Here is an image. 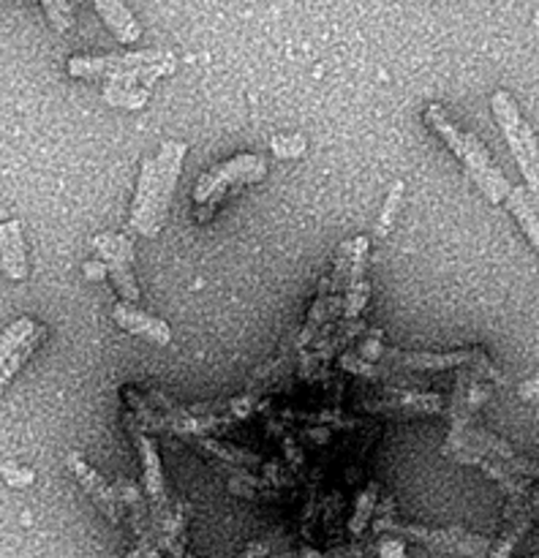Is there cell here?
Listing matches in <instances>:
<instances>
[{
    "mask_svg": "<svg viewBox=\"0 0 539 558\" xmlns=\"http://www.w3.org/2000/svg\"><path fill=\"white\" fill-rule=\"evenodd\" d=\"M185 156H188V145L169 140L163 142L156 158L142 161L139 183L131 202V229L142 238H156L161 232Z\"/></svg>",
    "mask_w": 539,
    "mask_h": 558,
    "instance_id": "cell-1",
    "label": "cell"
},
{
    "mask_svg": "<svg viewBox=\"0 0 539 558\" xmlns=\"http://www.w3.org/2000/svg\"><path fill=\"white\" fill-rule=\"evenodd\" d=\"M425 123L444 140V145L450 147L452 153H455V158L463 163L468 178L477 183V189L482 191L485 199L493 202V205L506 199V194L512 191V183L501 174V169L490 161L488 147H485L477 136L457 129L441 104H430V107L425 109Z\"/></svg>",
    "mask_w": 539,
    "mask_h": 558,
    "instance_id": "cell-2",
    "label": "cell"
},
{
    "mask_svg": "<svg viewBox=\"0 0 539 558\" xmlns=\"http://www.w3.org/2000/svg\"><path fill=\"white\" fill-rule=\"evenodd\" d=\"M174 54L167 49H147V52L128 54H74L69 60V74L76 80H103L109 85H134L150 87L158 76L172 74Z\"/></svg>",
    "mask_w": 539,
    "mask_h": 558,
    "instance_id": "cell-3",
    "label": "cell"
},
{
    "mask_svg": "<svg viewBox=\"0 0 539 558\" xmlns=\"http://www.w3.org/2000/svg\"><path fill=\"white\" fill-rule=\"evenodd\" d=\"M379 518L373 521V532L384 534H401V537L412 539V543L425 545L439 554H457L466 558H488L490 556V539L479 537V534L463 532V529H428L417 526V523H401L395 518V505L390 496L379 501Z\"/></svg>",
    "mask_w": 539,
    "mask_h": 558,
    "instance_id": "cell-4",
    "label": "cell"
},
{
    "mask_svg": "<svg viewBox=\"0 0 539 558\" xmlns=\"http://www.w3.org/2000/svg\"><path fill=\"white\" fill-rule=\"evenodd\" d=\"M490 109H493L495 120H499L504 140L510 145L512 156H515L517 167H520L523 178H526V191L539 202V145L537 134L531 125L520 118L515 98L506 90H495L490 98Z\"/></svg>",
    "mask_w": 539,
    "mask_h": 558,
    "instance_id": "cell-5",
    "label": "cell"
},
{
    "mask_svg": "<svg viewBox=\"0 0 539 558\" xmlns=\"http://www.w3.org/2000/svg\"><path fill=\"white\" fill-rule=\"evenodd\" d=\"M267 174V161L261 156H234L229 161L218 163V167L207 169L199 180H196L194 189V202L199 207L207 205V210L199 213V221H207V213L216 210L218 202L229 194L232 189H240V185L259 183Z\"/></svg>",
    "mask_w": 539,
    "mask_h": 558,
    "instance_id": "cell-6",
    "label": "cell"
},
{
    "mask_svg": "<svg viewBox=\"0 0 539 558\" xmlns=\"http://www.w3.org/2000/svg\"><path fill=\"white\" fill-rule=\"evenodd\" d=\"M381 360L392 371H417V374H436V371H457L471 368L477 376L501 379L499 371L488 360L482 349H457L450 354H428V352H401V349H384Z\"/></svg>",
    "mask_w": 539,
    "mask_h": 558,
    "instance_id": "cell-7",
    "label": "cell"
},
{
    "mask_svg": "<svg viewBox=\"0 0 539 558\" xmlns=\"http://www.w3.org/2000/svg\"><path fill=\"white\" fill-rule=\"evenodd\" d=\"M93 251H96L98 262L107 265L109 278H112L114 289L120 292L123 303H139L142 292L139 283H136L134 276V240L128 234H118V232H107L93 238Z\"/></svg>",
    "mask_w": 539,
    "mask_h": 558,
    "instance_id": "cell-8",
    "label": "cell"
},
{
    "mask_svg": "<svg viewBox=\"0 0 539 558\" xmlns=\"http://www.w3.org/2000/svg\"><path fill=\"white\" fill-rule=\"evenodd\" d=\"M65 466H69V472L74 474V480L79 483V488L85 490L87 499H90L93 505L107 515V521L112 523V526H118V523L123 521V507H120L112 485L103 483L101 474H98L96 469L79 456V452H69V456H65Z\"/></svg>",
    "mask_w": 539,
    "mask_h": 558,
    "instance_id": "cell-9",
    "label": "cell"
},
{
    "mask_svg": "<svg viewBox=\"0 0 539 558\" xmlns=\"http://www.w3.org/2000/svg\"><path fill=\"white\" fill-rule=\"evenodd\" d=\"M390 401H359V409L373 414H441L444 409V398L439 392H414V390H397V387H384Z\"/></svg>",
    "mask_w": 539,
    "mask_h": 558,
    "instance_id": "cell-10",
    "label": "cell"
},
{
    "mask_svg": "<svg viewBox=\"0 0 539 558\" xmlns=\"http://www.w3.org/2000/svg\"><path fill=\"white\" fill-rule=\"evenodd\" d=\"M112 319L120 330L131 332V336L147 338V341L156 343V347H167V343L172 341V330H169L167 322L158 319V316L145 314V311L136 308V305H131V303L114 305Z\"/></svg>",
    "mask_w": 539,
    "mask_h": 558,
    "instance_id": "cell-11",
    "label": "cell"
},
{
    "mask_svg": "<svg viewBox=\"0 0 539 558\" xmlns=\"http://www.w3.org/2000/svg\"><path fill=\"white\" fill-rule=\"evenodd\" d=\"M0 270L9 281H25L30 267H27L25 238H22V223L16 218L0 223Z\"/></svg>",
    "mask_w": 539,
    "mask_h": 558,
    "instance_id": "cell-12",
    "label": "cell"
},
{
    "mask_svg": "<svg viewBox=\"0 0 539 558\" xmlns=\"http://www.w3.org/2000/svg\"><path fill=\"white\" fill-rule=\"evenodd\" d=\"M96 11L120 44H134L142 38L139 22L123 0H96Z\"/></svg>",
    "mask_w": 539,
    "mask_h": 558,
    "instance_id": "cell-13",
    "label": "cell"
},
{
    "mask_svg": "<svg viewBox=\"0 0 539 558\" xmlns=\"http://www.w3.org/2000/svg\"><path fill=\"white\" fill-rule=\"evenodd\" d=\"M504 202H506V210L517 218V223H520L526 238L531 240V245L539 254V216L537 210H534V199L526 191V185H512V191L506 194Z\"/></svg>",
    "mask_w": 539,
    "mask_h": 558,
    "instance_id": "cell-14",
    "label": "cell"
},
{
    "mask_svg": "<svg viewBox=\"0 0 539 558\" xmlns=\"http://www.w3.org/2000/svg\"><path fill=\"white\" fill-rule=\"evenodd\" d=\"M47 336H49V332H47V327H44V325H38L36 330H33L30 336H27L25 341H22L20 347L14 349V352H11V357L5 360L3 365H0V392H3L5 387H9V381L14 379L16 374H20V368H22V365H25L27 360H30L33 354H36V349L41 347L44 341H47Z\"/></svg>",
    "mask_w": 539,
    "mask_h": 558,
    "instance_id": "cell-15",
    "label": "cell"
},
{
    "mask_svg": "<svg viewBox=\"0 0 539 558\" xmlns=\"http://www.w3.org/2000/svg\"><path fill=\"white\" fill-rule=\"evenodd\" d=\"M379 496H381L379 483H370L368 488H365L363 494H359L357 507H354V515H352V521H348V532H352L354 539L363 537L365 526H368V523H370V515H373L376 505H379Z\"/></svg>",
    "mask_w": 539,
    "mask_h": 558,
    "instance_id": "cell-16",
    "label": "cell"
},
{
    "mask_svg": "<svg viewBox=\"0 0 539 558\" xmlns=\"http://www.w3.org/2000/svg\"><path fill=\"white\" fill-rule=\"evenodd\" d=\"M103 98L112 107H123V109H142L150 98V90L147 87H134V85H103Z\"/></svg>",
    "mask_w": 539,
    "mask_h": 558,
    "instance_id": "cell-17",
    "label": "cell"
},
{
    "mask_svg": "<svg viewBox=\"0 0 539 558\" xmlns=\"http://www.w3.org/2000/svg\"><path fill=\"white\" fill-rule=\"evenodd\" d=\"M38 327V322L27 319V316H22V319L11 322L9 327H5L3 332H0V365L5 363V360L11 357V352H14L16 347H20L22 341H25L27 336H30L33 330Z\"/></svg>",
    "mask_w": 539,
    "mask_h": 558,
    "instance_id": "cell-18",
    "label": "cell"
},
{
    "mask_svg": "<svg viewBox=\"0 0 539 558\" xmlns=\"http://www.w3.org/2000/svg\"><path fill=\"white\" fill-rule=\"evenodd\" d=\"M401 194H403V183L401 180H395L390 189V194H387V202H384V210H381L379 221H376V238L384 240L387 234H390L392 223H395L397 218V210H401Z\"/></svg>",
    "mask_w": 539,
    "mask_h": 558,
    "instance_id": "cell-19",
    "label": "cell"
},
{
    "mask_svg": "<svg viewBox=\"0 0 539 558\" xmlns=\"http://www.w3.org/2000/svg\"><path fill=\"white\" fill-rule=\"evenodd\" d=\"M41 9L47 14L49 25L58 33H69L74 27V9L71 0H41Z\"/></svg>",
    "mask_w": 539,
    "mask_h": 558,
    "instance_id": "cell-20",
    "label": "cell"
},
{
    "mask_svg": "<svg viewBox=\"0 0 539 558\" xmlns=\"http://www.w3.org/2000/svg\"><path fill=\"white\" fill-rule=\"evenodd\" d=\"M199 447H205V450L212 452V456L223 458V461L240 463V466H259L261 463V458L254 456V452L237 450V447L221 445V441H199Z\"/></svg>",
    "mask_w": 539,
    "mask_h": 558,
    "instance_id": "cell-21",
    "label": "cell"
},
{
    "mask_svg": "<svg viewBox=\"0 0 539 558\" xmlns=\"http://www.w3.org/2000/svg\"><path fill=\"white\" fill-rule=\"evenodd\" d=\"M270 147L278 158H299L305 153V136H299V134L272 136Z\"/></svg>",
    "mask_w": 539,
    "mask_h": 558,
    "instance_id": "cell-22",
    "label": "cell"
},
{
    "mask_svg": "<svg viewBox=\"0 0 539 558\" xmlns=\"http://www.w3.org/2000/svg\"><path fill=\"white\" fill-rule=\"evenodd\" d=\"M0 472H3L5 485H11V488H30L33 480H36V472H33V469L16 466V463H3Z\"/></svg>",
    "mask_w": 539,
    "mask_h": 558,
    "instance_id": "cell-23",
    "label": "cell"
},
{
    "mask_svg": "<svg viewBox=\"0 0 539 558\" xmlns=\"http://www.w3.org/2000/svg\"><path fill=\"white\" fill-rule=\"evenodd\" d=\"M379 554L387 556V558H401L403 556V543H401V539H384V543L379 545Z\"/></svg>",
    "mask_w": 539,
    "mask_h": 558,
    "instance_id": "cell-24",
    "label": "cell"
},
{
    "mask_svg": "<svg viewBox=\"0 0 539 558\" xmlns=\"http://www.w3.org/2000/svg\"><path fill=\"white\" fill-rule=\"evenodd\" d=\"M267 550H270V545L267 543H250L237 558H265Z\"/></svg>",
    "mask_w": 539,
    "mask_h": 558,
    "instance_id": "cell-25",
    "label": "cell"
},
{
    "mask_svg": "<svg viewBox=\"0 0 539 558\" xmlns=\"http://www.w3.org/2000/svg\"><path fill=\"white\" fill-rule=\"evenodd\" d=\"M523 507H526V510L534 515V521H537V512H539V485H537V488H531V494L526 496Z\"/></svg>",
    "mask_w": 539,
    "mask_h": 558,
    "instance_id": "cell-26",
    "label": "cell"
},
{
    "mask_svg": "<svg viewBox=\"0 0 539 558\" xmlns=\"http://www.w3.org/2000/svg\"><path fill=\"white\" fill-rule=\"evenodd\" d=\"M85 276L87 278H103L107 276V265H103V262H87L85 265Z\"/></svg>",
    "mask_w": 539,
    "mask_h": 558,
    "instance_id": "cell-27",
    "label": "cell"
},
{
    "mask_svg": "<svg viewBox=\"0 0 539 558\" xmlns=\"http://www.w3.org/2000/svg\"><path fill=\"white\" fill-rule=\"evenodd\" d=\"M281 558H327V556L324 554H316V550H310V548H305V550H299L297 556L289 554V556H281Z\"/></svg>",
    "mask_w": 539,
    "mask_h": 558,
    "instance_id": "cell-28",
    "label": "cell"
},
{
    "mask_svg": "<svg viewBox=\"0 0 539 558\" xmlns=\"http://www.w3.org/2000/svg\"><path fill=\"white\" fill-rule=\"evenodd\" d=\"M537 521H539V512H537Z\"/></svg>",
    "mask_w": 539,
    "mask_h": 558,
    "instance_id": "cell-29",
    "label": "cell"
}]
</instances>
